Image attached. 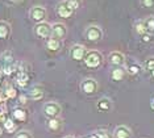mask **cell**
Segmentation results:
<instances>
[{"label": "cell", "mask_w": 154, "mask_h": 138, "mask_svg": "<svg viewBox=\"0 0 154 138\" xmlns=\"http://www.w3.org/2000/svg\"><path fill=\"white\" fill-rule=\"evenodd\" d=\"M83 62H85V65L88 67V69H97V67L103 63V55L96 50L87 51Z\"/></svg>", "instance_id": "6da1fadb"}, {"label": "cell", "mask_w": 154, "mask_h": 138, "mask_svg": "<svg viewBox=\"0 0 154 138\" xmlns=\"http://www.w3.org/2000/svg\"><path fill=\"white\" fill-rule=\"evenodd\" d=\"M42 111H44V115L46 116L48 118H55V117H58V116L61 115L62 108H61V105H59L58 103L49 101V103H46V104L44 105Z\"/></svg>", "instance_id": "7a4b0ae2"}, {"label": "cell", "mask_w": 154, "mask_h": 138, "mask_svg": "<svg viewBox=\"0 0 154 138\" xmlns=\"http://www.w3.org/2000/svg\"><path fill=\"white\" fill-rule=\"evenodd\" d=\"M85 37L91 42H97L103 38V30L97 25H90L85 30Z\"/></svg>", "instance_id": "3957f363"}, {"label": "cell", "mask_w": 154, "mask_h": 138, "mask_svg": "<svg viewBox=\"0 0 154 138\" xmlns=\"http://www.w3.org/2000/svg\"><path fill=\"white\" fill-rule=\"evenodd\" d=\"M97 87H99L97 86V82L95 79H92V78H86V79H83L82 82H80V90L86 95L96 94Z\"/></svg>", "instance_id": "277c9868"}, {"label": "cell", "mask_w": 154, "mask_h": 138, "mask_svg": "<svg viewBox=\"0 0 154 138\" xmlns=\"http://www.w3.org/2000/svg\"><path fill=\"white\" fill-rule=\"evenodd\" d=\"M29 17L30 20H33L34 23H42L46 19V9L41 5H34L29 11Z\"/></svg>", "instance_id": "5b68a950"}, {"label": "cell", "mask_w": 154, "mask_h": 138, "mask_svg": "<svg viewBox=\"0 0 154 138\" xmlns=\"http://www.w3.org/2000/svg\"><path fill=\"white\" fill-rule=\"evenodd\" d=\"M34 33L40 38H50L51 37V25L49 23H46V21L38 23L37 25L34 26Z\"/></svg>", "instance_id": "8992f818"}, {"label": "cell", "mask_w": 154, "mask_h": 138, "mask_svg": "<svg viewBox=\"0 0 154 138\" xmlns=\"http://www.w3.org/2000/svg\"><path fill=\"white\" fill-rule=\"evenodd\" d=\"M67 34V28L62 23H55L51 25V37L57 40H63Z\"/></svg>", "instance_id": "52a82bcc"}, {"label": "cell", "mask_w": 154, "mask_h": 138, "mask_svg": "<svg viewBox=\"0 0 154 138\" xmlns=\"http://www.w3.org/2000/svg\"><path fill=\"white\" fill-rule=\"evenodd\" d=\"M57 13L61 17H63V19H69V17H71V15L74 13V9L71 8V5L69 4L67 0H63V2L58 3V5H57Z\"/></svg>", "instance_id": "ba28073f"}, {"label": "cell", "mask_w": 154, "mask_h": 138, "mask_svg": "<svg viewBox=\"0 0 154 138\" xmlns=\"http://www.w3.org/2000/svg\"><path fill=\"white\" fill-rule=\"evenodd\" d=\"M86 48L83 45H74L71 49H70V57H71V59H74V61H83L86 57Z\"/></svg>", "instance_id": "9c48e42d"}, {"label": "cell", "mask_w": 154, "mask_h": 138, "mask_svg": "<svg viewBox=\"0 0 154 138\" xmlns=\"http://www.w3.org/2000/svg\"><path fill=\"white\" fill-rule=\"evenodd\" d=\"M108 59H109V63L111 65H113V66H116V67H121V66H124L125 65V57L122 53L120 51H112L109 57H108Z\"/></svg>", "instance_id": "30bf717a"}, {"label": "cell", "mask_w": 154, "mask_h": 138, "mask_svg": "<svg viewBox=\"0 0 154 138\" xmlns=\"http://www.w3.org/2000/svg\"><path fill=\"white\" fill-rule=\"evenodd\" d=\"M125 70H127V72L129 74V75H132V76H136V75H140L142 71V67L140 66V63L138 62H136V61H125Z\"/></svg>", "instance_id": "8fae6325"}, {"label": "cell", "mask_w": 154, "mask_h": 138, "mask_svg": "<svg viewBox=\"0 0 154 138\" xmlns=\"http://www.w3.org/2000/svg\"><path fill=\"white\" fill-rule=\"evenodd\" d=\"M132 130L125 125H119L113 130V138H131Z\"/></svg>", "instance_id": "7c38bea8"}, {"label": "cell", "mask_w": 154, "mask_h": 138, "mask_svg": "<svg viewBox=\"0 0 154 138\" xmlns=\"http://www.w3.org/2000/svg\"><path fill=\"white\" fill-rule=\"evenodd\" d=\"M44 95H45V91H44L42 87L41 86H33L32 88H30L28 96H29V99H32V100L37 101V100H41V99L44 97Z\"/></svg>", "instance_id": "4fadbf2b"}, {"label": "cell", "mask_w": 154, "mask_h": 138, "mask_svg": "<svg viewBox=\"0 0 154 138\" xmlns=\"http://www.w3.org/2000/svg\"><path fill=\"white\" fill-rule=\"evenodd\" d=\"M28 82H29V75L26 74V71H19L16 76V83L19 87H26L28 86Z\"/></svg>", "instance_id": "5bb4252c"}, {"label": "cell", "mask_w": 154, "mask_h": 138, "mask_svg": "<svg viewBox=\"0 0 154 138\" xmlns=\"http://www.w3.org/2000/svg\"><path fill=\"white\" fill-rule=\"evenodd\" d=\"M11 34V25L7 21H0V40H5Z\"/></svg>", "instance_id": "9a60e30c"}, {"label": "cell", "mask_w": 154, "mask_h": 138, "mask_svg": "<svg viewBox=\"0 0 154 138\" xmlns=\"http://www.w3.org/2000/svg\"><path fill=\"white\" fill-rule=\"evenodd\" d=\"M61 46H62L61 40H57V38H53V37L49 38L48 42H46V48L50 51H57V50H59V49H61Z\"/></svg>", "instance_id": "2e32d148"}, {"label": "cell", "mask_w": 154, "mask_h": 138, "mask_svg": "<svg viewBox=\"0 0 154 138\" xmlns=\"http://www.w3.org/2000/svg\"><path fill=\"white\" fill-rule=\"evenodd\" d=\"M111 108H112V103L108 97H103L97 101V109H100V111L108 112V111H111Z\"/></svg>", "instance_id": "e0dca14e"}, {"label": "cell", "mask_w": 154, "mask_h": 138, "mask_svg": "<svg viewBox=\"0 0 154 138\" xmlns=\"http://www.w3.org/2000/svg\"><path fill=\"white\" fill-rule=\"evenodd\" d=\"M124 75H125V70L122 69V67H116V69H113L112 70V72H111V76H112V79H113L115 82L122 80Z\"/></svg>", "instance_id": "ac0fdd59"}, {"label": "cell", "mask_w": 154, "mask_h": 138, "mask_svg": "<svg viewBox=\"0 0 154 138\" xmlns=\"http://www.w3.org/2000/svg\"><path fill=\"white\" fill-rule=\"evenodd\" d=\"M0 63H2V67L5 65H12L13 63V57L11 51H5L0 55Z\"/></svg>", "instance_id": "d6986e66"}, {"label": "cell", "mask_w": 154, "mask_h": 138, "mask_svg": "<svg viewBox=\"0 0 154 138\" xmlns=\"http://www.w3.org/2000/svg\"><path fill=\"white\" fill-rule=\"evenodd\" d=\"M143 67H145V70L149 72V75L154 78V57H149L145 61V63H143Z\"/></svg>", "instance_id": "ffe728a7"}, {"label": "cell", "mask_w": 154, "mask_h": 138, "mask_svg": "<svg viewBox=\"0 0 154 138\" xmlns=\"http://www.w3.org/2000/svg\"><path fill=\"white\" fill-rule=\"evenodd\" d=\"M143 25H145L146 32H149V33L154 32V16L146 17V19L143 20Z\"/></svg>", "instance_id": "44dd1931"}, {"label": "cell", "mask_w": 154, "mask_h": 138, "mask_svg": "<svg viewBox=\"0 0 154 138\" xmlns=\"http://www.w3.org/2000/svg\"><path fill=\"white\" fill-rule=\"evenodd\" d=\"M13 118L17 120V121H24V120L26 118L25 111L21 109V108H16L15 111H13Z\"/></svg>", "instance_id": "7402d4cb"}, {"label": "cell", "mask_w": 154, "mask_h": 138, "mask_svg": "<svg viewBox=\"0 0 154 138\" xmlns=\"http://www.w3.org/2000/svg\"><path fill=\"white\" fill-rule=\"evenodd\" d=\"M48 128L50 130H58L59 128H61V121H59L58 117L55 118H49L48 121Z\"/></svg>", "instance_id": "603a6c76"}, {"label": "cell", "mask_w": 154, "mask_h": 138, "mask_svg": "<svg viewBox=\"0 0 154 138\" xmlns=\"http://www.w3.org/2000/svg\"><path fill=\"white\" fill-rule=\"evenodd\" d=\"M4 129L7 130V132H9V133H13L15 132V129H16V124L13 122V120H5L4 121Z\"/></svg>", "instance_id": "cb8c5ba5"}, {"label": "cell", "mask_w": 154, "mask_h": 138, "mask_svg": "<svg viewBox=\"0 0 154 138\" xmlns=\"http://www.w3.org/2000/svg\"><path fill=\"white\" fill-rule=\"evenodd\" d=\"M134 28H136V32H137V33L140 34V36H142L143 33H146L145 25H143V21H136Z\"/></svg>", "instance_id": "d4e9b609"}, {"label": "cell", "mask_w": 154, "mask_h": 138, "mask_svg": "<svg viewBox=\"0 0 154 138\" xmlns=\"http://www.w3.org/2000/svg\"><path fill=\"white\" fill-rule=\"evenodd\" d=\"M2 69H3V74H4V75H11V74H13V72L16 71V70H15L16 66L13 65V63H12V65H5V66H3Z\"/></svg>", "instance_id": "484cf974"}, {"label": "cell", "mask_w": 154, "mask_h": 138, "mask_svg": "<svg viewBox=\"0 0 154 138\" xmlns=\"http://www.w3.org/2000/svg\"><path fill=\"white\" fill-rule=\"evenodd\" d=\"M15 138H33L29 130H20L15 134Z\"/></svg>", "instance_id": "4316f807"}, {"label": "cell", "mask_w": 154, "mask_h": 138, "mask_svg": "<svg viewBox=\"0 0 154 138\" xmlns=\"http://www.w3.org/2000/svg\"><path fill=\"white\" fill-rule=\"evenodd\" d=\"M4 95L7 97H9V99H13V97H16V95H17V92H16V90L13 87H8L5 90V92H4Z\"/></svg>", "instance_id": "83f0119b"}, {"label": "cell", "mask_w": 154, "mask_h": 138, "mask_svg": "<svg viewBox=\"0 0 154 138\" xmlns=\"http://www.w3.org/2000/svg\"><path fill=\"white\" fill-rule=\"evenodd\" d=\"M142 7H146V8H154V0H140Z\"/></svg>", "instance_id": "f1b7e54d"}, {"label": "cell", "mask_w": 154, "mask_h": 138, "mask_svg": "<svg viewBox=\"0 0 154 138\" xmlns=\"http://www.w3.org/2000/svg\"><path fill=\"white\" fill-rule=\"evenodd\" d=\"M97 138H111V136L108 134V132H106V130H99V132H95Z\"/></svg>", "instance_id": "f546056e"}, {"label": "cell", "mask_w": 154, "mask_h": 138, "mask_svg": "<svg viewBox=\"0 0 154 138\" xmlns=\"http://www.w3.org/2000/svg\"><path fill=\"white\" fill-rule=\"evenodd\" d=\"M67 2H69V4L71 5V8L74 11L76 8H79V2H78V0H67Z\"/></svg>", "instance_id": "4dcf8cb0"}, {"label": "cell", "mask_w": 154, "mask_h": 138, "mask_svg": "<svg viewBox=\"0 0 154 138\" xmlns=\"http://www.w3.org/2000/svg\"><path fill=\"white\" fill-rule=\"evenodd\" d=\"M142 40L145 42H149L150 41V33H148V32H146V33H143L142 34Z\"/></svg>", "instance_id": "1f68e13d"}, {"label": "cell", "mask_w": 154, "mask_h": 138, "mask_svg": "<svg viewBox=\"0 0 154 138\" xmlns=\"http://www.w3.org/2000/svg\"><path fill=\"white\" fill-rule=\"evenodd\" d=\"M20 103H21V104H25V103H26V97L24 96V95L20 96Z\"/></svg>", "instance_id": "d6a6232c"}, {"label": "cell", "mask_w": 154, "mask_h": 138, "mask_svg": "<svg viewBox=\"0 0 154 138\" xmlns=\"http://www.w3.org/2000/svg\"><path fill=\"white\" fill-rule=\"evenodd\" d=\"M87 138H97V136H96V133H92L91 136H88Z\"/></svg>", "instance_id": "836d02e7"}, {"label": "cell", "mask_w": 154, "mask_h": 138, "mask_svg": "<svg viewBox=\"0 0 154 138\" xmlns=\"http://www.w3.org/2000/svg\"><path fill=\"white\" fill-rule=\"evenodd\" d=\"M2 101H4V97H3V94L0 92V103H2Z\"/></svg>", "instance_id": "e575fe53"}, {"label": "cell", "mask_w": 154, "mask_h": 138, "mask_svg": "<svg viewBox=\"0 0 154 138\" xmlns=\"http://www.w3.org/2000/svg\"><path fill=\"white\" fill-rule=\"evenodd\" d=\"M152 108L154 109V97H153V100H152Z\"/></svg>", "instance_id": "d590c367"}, {"label": "cell", "mask_w": 154, "mask_h": 138, "mask_svg": "<svg viewBox=\"0 0 154 138\" xmlns=\"http://www.w3.org/2000/svg\"><path fill=\"white\" fill-rule=\"evenodd\" d=\"M65 138H75V137H72V136H66Z\"/></svg>", "instance_id": "8d00e7d4"}, {"label": "cell", "mask_w": 154, "mask_h": 138, "mask_svg": "<svg viewBox=\"0 0 154 138\" xmlns=\"http://www.w3.org/2000/svg\"><path fill=\"white\" fill-rule=\"evenodd\" d=\"M9 2H13V3H16V2H19V0H9Z\"/></svg>", "instance_id": "74e56055"}, {"label": "cell", "mask_w": 154, "mask_h": 138, "mask_svg": "<svg viewBox=\"0 0 154 138\" xmlns=\"http://www.w3.org/2000/svg\"><path fill=\"white\" fill-rule=\"evenodd\" d=\"M2 132H3V130H2V129H0V136H2Z\"/></svg>", "instance_id": "f35d334b"}, {"label": "cell", "mask_w": 154, "mask_h": 138, "mask_svg": "<svg viewBox=\"0 0 154 138\" xmlns=\"http://www.w3.org/2000/svg\"><path fill=\"white\" fill-rule=\"evenodd\" d=\"M83 138H87V137H83Z\"/></svg>", "instance_id": "ab89813d"}, {"label": "cell", "mask_w": 154, "mask_h": 138, "mask_svg": "<svg viewBox=\"0 0 154 138\" xmlns=\"http://www.w3.org/2000/svg\"><path fill=\"white\" fill-rule=\"evenodd\" d=\"M78 2H80V0H78Z\"/></svg>", "instance_id": "60d3db41"}]
</instances>
